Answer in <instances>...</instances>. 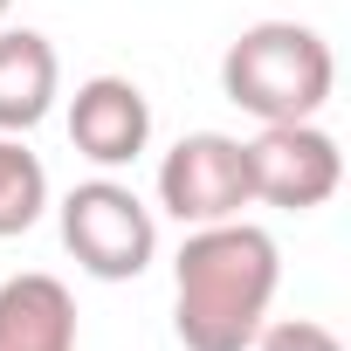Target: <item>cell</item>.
Wrapping results in <instances>:
<instances>
[{
  "mask_svg": "<svg viewBox=\"0 0 351 351\" xmlns=\"http://www.w3.org/2000/svg\"><path fill=\"white\" fill-rule=\"evenodd\" d=\"M69 145L90 165H131L152 145V104L131 76H90L69 97Z\"/></svg>",
  "mask_w": 351,
  "mask_h": 351,
  "instance_id": "cell-6",
  "label": "cell"
},
{
  "mask_svg": "<svg viewBox=\"0 0 351 351\" xmlns=\"http://www.w3.org/2000/svg\"><path fill=\"white\" fill-rule=\"evenodd\" d=\"M241 158H248V200L282 207V214L324 207L337 193V180H344V152H337L330 131H317V117H303V124H262L241 145Z\"/></svg>",
  "mask_w": 351,
  "mask_h": 351,
  "instance_id": "cell-4",
  "label": "cell"
},
{
  "mask_svg": "<svg viewBox=\"0 0 351 351\" xmlns=\"http://www.w3.org/2000/svg\"><path fill=\"white\" fill-rule=\"evenodd\" d=\"M330 83H337L330 42L317 28H303V21H255L221 56L228 104H241L262 124H303V117H317L330 104Z\"/></svg>",
  "mask_w": 351,
  "mask_h": 351,
  "instance_id": "cell-2",
  "label": "cell"
},
{
  "mask_svg": "<svg viewBox=\"0 0 351 351\" xmlns=\"http://www.w3.org/2000/svg\"><path fill=\"white\" fill-rule=\"evenodd\" d=\"M158 207L180 228H214V221H241L248 200V158L241 138L228 131H186L158 158Z\"/></svg>",
  "mask_w": 351,
  "mask_h": 351,
  "instance_id": "cell-5",
  "label": "cell"
},
{
  "mask_svg": "<svg viewBox=\"0 0 351 351\" xmlns=\"http://www.w3.org/2000/svg\"><path fill=\"white\" fill-rule=\"evenodd\" d=\"M8 8H14V0H0V21H8Z\"/></svg>",
  "mask_w": 351,
  "mask_h": 351,
  "instance_id": "cell-11",
  "label": "cell"
},
{
  "mask_svg": "<svg viewBox=\"0 0 351 351\" xmlns=\"http://www.w3.org/2000/svg\"><path fill=\"white\" fill-rule=\"evenodd\" d=\"M0 351H76V296L69 282L28 269L0 282Z\"/></svg>",
  "mask_w": 351,
  "mask_h": 351,
  "instance_id": "cell-8",
  "label": "cell"
},
{
  "mask_svg": "<svg viewBox=\"0 0 351 351\" xmlns=\"http://www.w3.org/2000/svg\"><path fill=\"white\" fill-rule=\"evenodd\" d=\"M282 255L255 221L193 228L172 262V330L186 351H248L269 324Z\"/></svg>",
  "mask_w": 351,
  "mask_h": 351,
  "instance_id": "cell-1",
  "label": "cell"
},
{
  "mask_svg": "<svg viewBox=\"0 0 351 351\" xmlns=\"http://www.w3.org/2000/svg\"><path fill=\"white\" fill-rule=\"evenodd\" d=\"M255 351H344L324 324H310V317H282V324H262L255 330Z\"/></svg>",
  "mask_w": 351,
  "mask_h": 351,
  "instance_id": "cell-10",
  "label": "cell"
},
{
  "mask_svg": "<svg viewBox=\"0 0 351 351\" xmlns=\"http://www.w3.org/2000/svg\"><path fill=\"white\" fill-rule=\"evenodd\" d=\"M62 248L97 276V282H131L145 276V262L158 255V228L152 207L117 186V180H83L62 200Z\"/></svg>",
  "mask_w": 351,
  "mask_h": 351,
  "instance_id": "cell-3",
  "label": "cell"
},
{
  "mask_svg": "<svg viewBox=\"0 0 351 351\" xmlns=\"http://www.w3.org/2000/svg\"><path fill=\"white\" fill-rule=\"evenodd\" d=\"M56 90H62L56 42L35 28H0V131L8 138L35 131L56 110Z\"/></svg>",
  "mask_w": 351,
  "mask_h": 351,
  "instance_id": "cell-7",
  "label": "cell"
},
{
  "mask_svg": "<svg viewBox=\"0 0 351 351\" xmlns=\"http://www.w3.org/2000/svg\"><path fill=\"white\" fill-rule=\"evenodd\" d=\"M42 207H49V172H42V158H35L21 138L0 131V241H8V234H28V228L42 221Z\"/></svg>",
  "mask_w": 351,
  "mask_h": 351,
  "instance_id": "cell-9",
  "label": "cell"
}]
</instances>
